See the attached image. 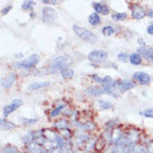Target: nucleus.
Wrapping results in <instances>:
<instances>
[{
    "label": "nucleus",
    "mask_w": 153,
    "mask_h": 153,
    "mask_svg": "<svg viewBox=\"0 0 153 153\" xmlns=\"http://www.w3.org/2000/svg\"><path fill=\"white\" fill-rule=\"evenodd\" d=\"M72 59L69 56H62V57L56 58L53 61L50 63L49 71L51 73H56L58 71H63L65 69L68 68V65H71Z\"/></svg>",
    "instance_id": "f257e3e1"
},
{
    "label": "nucleus",
    "mask_w": 153,
    "mask_h": 153,
    "mask_svg": "<svg viewBox=\"0 0 153 153\" xmlns=\"http://www.w3.org/2000/svg\"><path fill=\"white\" fill-rule=\"evenodd\" d=\"M73 31H74V33H76L79 38L84 42H88V43H96L98 41V37H97L93 32H91L90 30L88 29H85V28H82L80 26H78V25H74L72 27Z\"/></svg>",
    "instance_id": "f03ea898"
},
{
    "label": "nucleus",
    "mask_w": 153,
    "mask_h": 153,
    "mask_svg": "<svg viewBox=\"0 0 153 153\" xmlns=\"http://www.w3.org/2000/svg\"><path fill=\"white\" fill-rule=\"evenodd\" d=\"M39 60H40V57H39L38 54H31L30 57L27 58L26 60L15 62V63L12 65V67L16 68V69L29 70V69H31V68H33V67L39 62Z\"/></svg>",
    "instance_id": "7ed1b4c3"
},
{
    "label": "nucleus",
    "mask_w": 153,
    "mask_h": 153,
    "mask_svg": "<svg viewBox=\"0 0 153 153\" xmlns=\"http://www.w3.org/2000/svg\"><path fill=\"white\" fill-rule=\"evenodd\" d=\"M88 59L93 63H104L108 60V53L103 50H93L88 54Z\"/></svg>",
    "instance_id": "20e7f679"
},
{
    "label": "nucleus",
    "mask_w": 153,
    "mask_h": 153,
    "mask_svg": "<svg viewBox=\"0 0 153 153\" xmlns=\"http://www.w3.org/2000/svg\"><path fill=\"white\" fill-rule=\"evenodd\" d=\"M57 11L51 7H45L42 9V20L45 23H53L57 19Z\"/></svg>",
    "instance_id": "39448f33"
},
{
    "label": "nucleus",
    "mask_w": 153,
    "mask_h": 153,
    "mask_svg": "<svg viewBox=\"0 0 153 153\" xmlns=\"http://www.w3.org/2000/svg\"><path fill=\"white\" fill-rule=\"evenodd\" d=\"M22 105V100L20 99H15L12 100L11 103L4 105V109H2V113H4V117H8L9 114H11L12 112H15L19 107Z\"/></svg>",
    "instance_id": "423d86ee"
},
{
    "label": "nucleus",
    "mask_w": 153,
    "mask_h": 153,
    "mask_svg": "<svg viewBox=\"0 0 153 153\" xmlns=\"http://www.w3.org/2000/svg\"><path fill=\"white\" fill-rule=\"evenodd\" d=\"M131 16H132L133 19H137V20L143 19L146 16V9L142 7V6H140V4H133L132 7H131Z\"/></svg>",
    "instance_id": "0eeeda50"
},
{
    "label": "nucleus",
    "mask_w": 153,
    "mask_h": 153,
    "mask_svg": "<svg viewBox=\"0 0 153 153\" xmlns=\"http://www.w3.org/2000/svg\"><path fill=\"white\" fill-rule=\"evenodd\" d=\"M17 79V74L15 72L8 73L7 76H4V79H1V85L4 89H10L13 85Z\"/></svg>",
    "instance_id": "6e6552de"
},
{
    "label": "nucleus",
    "mask_w": 153,
    "mask_h": 153,
    "mask_svg": "<svg viewBox=\"0 0 153 153\" xmlns=\"http://www.w3.org/2000/svg\"><path fill=\"white\" fill-rule=\"evenodd\" d=\"M133 78L138 81L139 83L142 84V85H148L151 82V76H150V74H148L146 72H142V71L134 73Z\"/></svg>",
    "instance_id": "1a4fd4ad"
},
{
    "label": "nucleus",
    "mask_w": 153,
    "mask_h": 153,
    "mask_svg": "<svg viewBox=\"0 0 153 153\" xmlns=\"http://www.w3.org/2000/svg\"><path fill=\"white\" fill-rule=\"evenodd\" d=\"M117 87H118L119 90L121 92H126L131 90V89H133L135 87V84L132 81H129V80H120L117 82Z\"/></svg>",
    "instance_id": "9d476101"
},
{
    "label": "nucleus",
    "mask_w": 153,
    "mask_h": 153,
    "mask_svg": "<svg viewBox=\"0 0 153 153\" xmlns=\"http://www.w3.org/2000/svg\"><path fill=\"white\" fill-rule=\"evenodd\" d=\"M85 93L87 96L90 97V98H94V97H99L101 96L102 93H104L103 89L101 87H97V85H92V87H89L85 90Z\"/></svg>",
    "instance_id": "9b49d317"
},
{
    "label": "nucleus",
    "mask_w": 153,
    "mask_h": 153,
    "mask_svg": "<svg viewBox=\"0 0 153 153\" xmlns=\"http://www.w3.org/2000/svg\"><path fill=\"white\" fill-rule=\"evenodd\" d=\"M93 9H94L96 13H98V15L101 13L103 16H107L110 12V8L108 7L107 4H100V2H93Z\"/></svg>",
    "instance_id": "f8f14e48"
},
{
    "label": "nucleus",
    "mask_w": 153,
    "mask_h": 153,
    "mask_svg": "<svg viewBox=\"0 0 153 153\" xmlns=\"http://www.w3.org/2000/svg\"><path fill=\"white\" fill-rule=\"evenodd\" d=\"M129 61H130L131 65H140L142 63V56L140 53H138V52H133V53L130 54Z\"/></svg>",
    "instance_id": "ddd939ff"
},
{
    "label": "nucleus",
    "mask_w": 153,
    "mask_h": 153,
    "mask_svg": "<svg viewBox=\"0 0 153 153\" xmlns=\"http://www.w3.org/2000/svg\"><path fill=\"white\" fill-rule=\"evenodd\" d=\"M88 21L91 26H98V25L101 22V17H100V15L93 12V13H91V15L89 16Z\"/></svg>",
    "instance_id": "4468645a"
},
{
    "label": "nucleus",
    "mask_w": 153,
    "mask_h": 153,
    "mask_svg": "<svg viewBox=\"0 0 153 153\" xmlns=\"http://www.w3.org/2000/svg\"><path fill=\"white\" fill-rule=\"evenodd\" d=\"M49 85V82H35V83L28 85V90H31V91H36V90H39V89H43Z\"/></svg>",
    "instance_id": "2eb2a0df"
},
{
    "label": "nucleus",
    "mask_w": 153,
    "mask_h": 153,
    "mask_svg": "<svg viewBox=\"0 0 153 153\" xmlns=\"http://www.w3.org/2000/svg\"><path fill=\"white\" fill-rule=\"evenodd\" d=\"M68 126H69V121H68L67 119H60V120H58L57 122L53 124L54 128H57V129H61V130L68 129Z\"/></svg>",
    "instance_id": "dca6fc26"
},
{
    "label": "nucleus",
    "mask_w": 153,
    "mask_h": 153,
    "mask_svg": "<svg viewBox=\"0 0 153 153\" xmlns=\"http://www.w3.org/2000/svg\"><path fill=\"white\" fill-rule=\"evenodd\" d=\"M111 18L113 21L115 22H119V21H124V20L128 18V15L126 12H115L111 16Z\"/></svg>",
    "instance_id": "f3484780"
},
{
    "label": "nucleus",
    "mask_w": 153,
    "mask_h": 153,
    "mask_svg": "<svg viewBox=\"0 0 153 153\" xmlns=\"http://www.w3.org/2000/svg\"><path fill=\"white\" fill-rule=\"evenodd\" d=\"M0 123H1V129H2V130H10V129H15V126H16L15 123L9 122V121H7L6 119H1Z\"/></svg>",
    "instance_id": "a211bd4d"
},
{
    "label": "nucleus",
    "mask_w": 153,
    "mask_h": 153,
    "mask_svg": "<svg viewBox=\"0 0 153 153\" xmlns=\"http://www.w3.org/2000/svg\"><path fill=\"white\" fill-rule=\"evenodd\" d=\"M114 32H115V30L112 26H105V27L102 28V35H103L104 37H111Z\"/></svg>",
    "instance_id": "6ab92c4d"
},
{
    "label": "nucleus",
    "mask_w": 153,
    "mask_h": 153,
    "mask_svg": "<svg viewBox=\"0 0 153 153\" xmlns=\"http://www.w3.org/2000/svg\"><path fill=\"white\" fill-rule=\"evenodd\" d=\"M97 103L99 104V107L101 110H108V109H111L112 103L109 102V101H105V100H99Z\"/></svg>",
    "instance_id": "aec40b11"
},
{
    "label": "nucleus",
    "mask_w": 153,
    "mask_h": 153,
    "mask_svg": "<svg viewBox=\"0 0 153 153\" xmlns=\"http://www.w3.org/2000/svg\"><path fill=\"white\" fill-rule=\"evenodd\" d=\"M73 74H74V71L72 69H70V68H67L63 71H61V76L63 79H70V78L73 76Z\"/></svg>",
    "instance_id": "412c9836"
},
{
    "label": "nucleus",
    "mask_w": 153,
    "mask_h": 153,
    "mask_svg": "<svg viewBox=\"0 0 153 153\" xmlns=\"http://www.w3.org/2000/svg\"><path fill=\"white\" fill-rule=\"evenodd\" d=\"M62 109H65V104H60V105H58L57 108H54L53 110L50 112V118H54V117H57L58 114H60V112H61Z\"/></svg>",
    "instance_id": "4be33fe9"
},
{
    "label": "nucleus",
    "mask_w": 153,
    "mask_h": 153,
    "mask_svg": "<svg viewBox=\"0 0 153 153\" xmlns=\"http://www.w3.org/2000/svg\"><path fill=\"white\" fill-rule=\"evenodd\" d=\"M35 1H23L22 4H21V8H22L23 10H30V9L35 7Z\"/></svg>",
    "instance_id": "5701e85b"
},
{
    "label": "nucleus",
    "mask_w": 153,
    "mask_h": 153,
    "mask_svg": "<svg viewBox=\"0 0 153 153\" xmlns=\"http://www.w3.org/2000/svg\"><path fill=\"white\" fill-rule=\"evenodd\" d=\"M20 123H22V124H33L36 123L38 120L37 119H26V118H21L19 120Z\"/></svg>",
    "instance_id": "b1692460"
},
{
    "label": "nucleus",
    "mask_w": 153,
    "mask_h": 153,
    "mask_svg": "<svg viewBox=\"0 0 153 153\" xmlns=\"http://www.w3.org/2000/svg\"><path fill=\"white\" fill-rule=\"evenodd\" d=\"M1 153H18V150L13 148V146H4L1 150Z\"/></svg>",
    "instance_id": "393cba45"
},
{
    "label": "nucleus",
    "mask_w": 153,
    "mask_h": 153,
    "mask_svg": "<svg viewBox=\"0 0 153 153\" xmlns=\"http://www.w3.org/2000/svg\"><path fill=\"white\" fill-rule=\"evenodd\" d=\"M94 128H96V126H94V123H92V122H85L82 124V129H83V130L91 131V130H93Z\"/></svg>",
    "instance_id": "a878e982"
},
{
    "label": "nucleus",
    "mask_w": 153,
    "mask_h": 153,
    "mask_svg": "<svg viewBox=\"0 0 153 153\" xmlns=\"http://www.w3.org/2000/svg\"><path fill=\"white\" fill-rule=\"evenodd\" d=\"M129 58H130V56H128V54L124 53V52H120V53L118 54L119 61H121V62H126Z\"/></svg>",
    "instance_id": "bb28decb"
},
{
    "label": "nucleus",
    "mask_w": 153,
    "mask_h": 153,
    "mask_svg": "<svg viewBox=\"0 0 153 153\" xmlns=\"http://www.w3.org/2000/svg\"><path fill=\"white\" fill-rule=\"evenodd\" d=\"M142 114L144 115L146 118L153 119V110L152 109H146V110H144V111L142 112Z\"/></svg>",
    "instance_id": "cd10ccee"
},
{
    "label": "nucleus",
    "mask_w": 153,
    "mask_h": 153,
    "mask_svg": "<svg viewBox=\"0 0 153 153\" xmlns=\"http://www.w3.org/2000/svg\"><path fill=\"white\" fill-rule=\"evenodd\" d=\"M11 9H12V4H9V6H7V7L2 8V9H1V15H2V16L7 15L8 12L10 11Z\"/></svg>",
    "instance_id": "c85d7f7f"
},
{
    "label": "nucleus",
    "mask_w": 153,
    "mask_h": 153,
    "mask_svg": "<svg viewBox=\"0 0 153 153\" xmlns=\"http://www.w3.org/2000/svg\"><path fill=\"white\" fill-rule=\"evenodd\" d=\"M42 4H57L58 1H56V0H43V1H42Z\"/></svg>",
    "instance_id": "c756f323"
},
{
    "label": "nucleus",
    "mask_w": 153,
    "mask_h": 153,
    "mask_svg": "<svg viewBox=\"0 0 153 153\" xmlns=\"http://www.w3.org/2000/svg\"><path fill=\"white\" fill-rule=\"evenodd\" d=\"M92 80L93 81H97V82H100V83H102V79L101 78H99L98 76H96V74H93V76H91Z\"/></svg>",
    "instance_id": "7c9ffc66"
},
{
    "label": "nucleus",
    "mask_w": 153,
    "mask_h": 153,
    "mask_svg": "<svg viewBox=\"0 0 153 153\" xmlns=\"http://www.w3.org/2000/svg\"><path fill=\"white\" fill-rule=\"evenodd\" d=\"M146 32H148L149 35H152L153 36V26H152V25H150L149 27L146 28Z\"/></svg>",
    "instance_id": "2f4dec72"
},
{
    "label": "nucleus",
    "mask_w": 153,
    "mask_h": 153,
    "mask_svg": "<svg viewBox=\"0 0 153 153\" xmlns=\"http://www.w3.org/2000/svg\"><path fill=\"white\" fill-rule=\"evenodd\" d=\"M146 16L150 17V18H153V10H149V11L146 12Z\"/></svg>",
    "instance_id": "473e14b6"
},
{
    "label": "nucleus",
    "mask_w": 153,
    "mask_h": 153,
    "mask_svg": "<svg viewBox=\"0 0 153 153\" xmlns=\"http://www.w3.org/2000/svg\"><path fill=\"white\" fill-rule=\"evenodd\" d=\"M152 26H153V22H152Z\"/></svg>",
    "instance_id": "72a5a7b5"
}]
</instances>
